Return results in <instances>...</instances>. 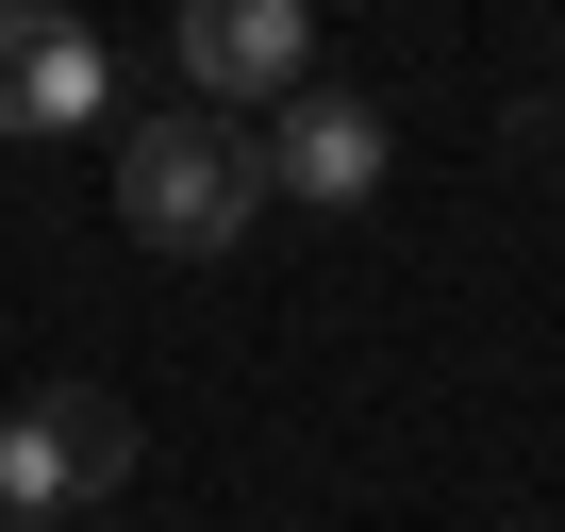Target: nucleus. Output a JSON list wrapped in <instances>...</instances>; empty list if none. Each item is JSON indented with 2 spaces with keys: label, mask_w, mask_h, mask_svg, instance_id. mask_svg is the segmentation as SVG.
<instances>
[{
  "label": "nucleus",
  "mask_w": 565,
  "mask_h": 532,
  "mask_svg": "<svg viewBox=\"0 0 565 532\" xmlns=\"http://www.w3.org/2000/svg\"><path fill=\"white\" fill-rule=\"evenodd\" d=\"M134 482V400L100 383H34L18 416H0V532H67Z\"/></svg>",
  "instance_id": "f03ea898"
},
{
  "label": "nucleus",
  "mask_w": 565,
  "mask_h": 532,
  "mask_svg": "<svg viewBox=\"0 0 565 532\" xmlns=\"http://www.w3.org/2000/svg\"><path fill=\"white\" fill-rule=\"evenodd\" d=\"M117 216H134V249H167V266H216V249L266 216V150H249V117H200V100H167L150 134H117Z\"/></svg>",
  "instance_id": "f257e3e1"
},
{
  "label": "nucleus",
  "mask_w": 565,
  "mask_h": 532,
  "mask_svg": "<svg viewBox=\"0 0 565 532\" xmlns=\"http://www.w3.org/2000/svg\"><path fill=\"white\" fill-rule=\"evenodd\" d=\"M117 117V51L51 0H0V150H51V134H100Z\"/></svg>",
  "instance_id": "7ed1b4c3"
},
{
  "label": "nucleus",
  "mask_w": 565,
  "mask_h": 532,
  "mask_svg": "<svg viewBox=\"0 0 565 532\" xmlns=\"http://www.w3.org/2000/svg\"><path fill=\"white\" fill-rule=\"evenodd\" d=\"M249 150H266V200H317V216H350V200H383V100H350V84H300L282 117H249Z\"/></svg>",
  "instance_id": "39448f33"
},
{
  "label": "nucleus",
  "mask_w": 565,
  "mask_h": 532,
  "mask_svg": "<svg viewBox=\"0 0 565 532\" xmlns=\"http://www.w3.org/2000/svg\"><path fill=\"white\" fill-rule=\"evenodd\" d=\"M317 84V18L300 0H183V100L200 117H233V100H300Z\"/></svg>",
  "instance_id": "20e7f679"
}]
</instances>
